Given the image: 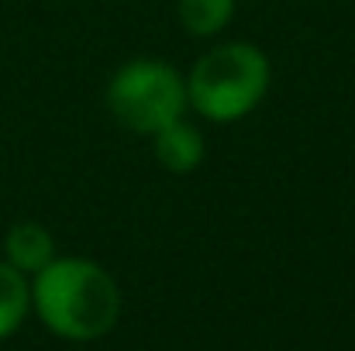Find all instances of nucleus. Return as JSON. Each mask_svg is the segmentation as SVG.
Segmentation results:
<instances>
[{"instance_id": "4", "label": "nucleus", "mask_w": 355, "mask_h": 351, "mask_svg": "<svg viewBox=\"0 0 355 351\" xmlns=\"http://www.w3.org/2000/svg\"><path fill=\"white\" fill-rule=\"evenodd\" d=\"M152 155L166 172H176V176L197 172L207 155L204 131L197 124H190L187 117H176L173 124H166L152 134Z\"/></svg>"}, {"instance_id": "5", "label": "nucleus", "mask_w": 355, "mask_h": 351, "mask_svg": "<svg viewBox=\"0 0 355 351\" xmlns=\"http://www.w3.org/2000/svg\"><path fill=\"white\" fill-rule=\"evenodd\" d=\"M55 258V237L38 221H17L3 234V262L21 269L24 276L42 272Z\"/></svg>"}, {"instance_id": "6", "label": "nucleus", "mask_w": 355, "mask_h": 351, "mask_svg": "<svg viewBox=\"0 0 355 351\" xmlns=\"http://www.w3.org/2000/svg\"><path fill=\"white\" fill-rule=\"evenodd\" d=\"M31 314V279L14 269L10 262H0V341H7Z\"/></svg>"}, {"instance_id": "2", "label": "nucleus", "mask_w": 355, "mask_h": 351, "mask_svg": "<svg viewBox=\"0 0 355 351\" xmlns=\"http://www.w3.org/2000/svg\"><path fill=\"white\" fill-rule=\"evenodd\" d=\"M272 66L252 42H221L187 76V100L204 120L232 124L248 117L269 93Z\"/></svg>"}, {"instance_id": "3", "label": "nucleus", "mask_w": 355, "mask_h": 351, "mask_svg": "<svg viewBox=\"0 0 355 351\" xmlns=\"http://www.w3.org/2000/svg\"><path fill=\"white\" fill-rule=\"evenodd\" d=\"M107 107L131 134H155L187 114V76L162 59H131L107 83Z\"/></svg>"}, {"instance_id": "1", "label": "nucleus", "mask_w": 355, "mask_h": 351, "mask_svg": "<svg viewBox=\"0 0 355 351\" xmlns=\"http://www.w3.org/2000/svg\"><path fill=\"white\" fill-rule=\"evenodd\" d=\"M35 317L66 341H97L114 331L121 317V289L114 276L94 258H52L31 276Z\"/></svg>"}, {"instance_id": "7", "label": "nucleus", "mask_w": 355, "mask_h": 351, "mask_svg": "<svg viewBox=\"0 0 355 351\" xmlns=\"http://www.w3.org/2000/svg\"><path fill=\"white\" fill-rule=\"evenodd\" d=\"M176 14L187 35L214 38L235 17V0H176Z\"/></svg>"}]
</instances>
